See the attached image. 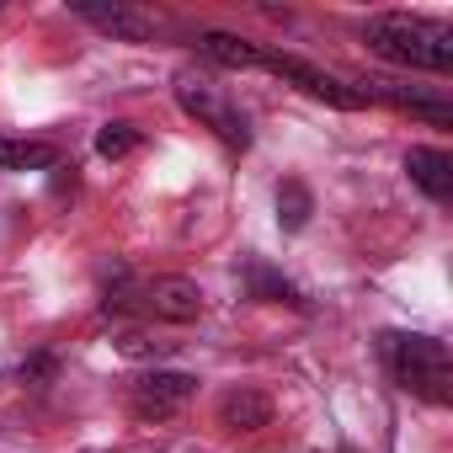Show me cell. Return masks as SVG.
<instances>
[{
	"label": "cell",
	"mask_w": 453,
	"mask_h": 453,
	"mask_svg": "<svg viewBox=\"0 0 453 453\" xmlns=\"http://www.w3.org/2000/svg\"><path fill=\"white\" fill-rule=\"evenodd\" d=\"M262 70H273V75H283L288 86H299L304 96H315V102H326V107H342V112H357V107H368L357 86H347V81H336L331 70H320V65H310V59H299V54H278V49H267V59H262Z\"/></svg>",
	"instance_id": "cell-4"
},
{
	"label": "cell",
	"mask_w": 453,
	"mask_h": 453,
	"mask_svg": "<svg viewBox=\"0 0 453 453\" xmlns=\"http://www.w3.org/2000/svg\"><path fill=\"white\" fill-rule=\"evenodd\" d=\"M278 219H283V230H304V219H310V192L299 181H283L278 187Z\"/></svg>",
	"instance_id": "cell-15"
},
{
	"label": "cell",
	"mask_w": 453,
	"mask_h": 453,
	"mask_svg": "<svg viewBox=\"0 0 453 453\" xmlns=\"http://www.w3.org/2000/svg\"><path fill=\"white\" fill-rule=\"evenodd\" d=\"M91 453H112V448H91Z\"/></svg>",
	"instance_id": "cell-17"
},
{
	"label": "cell",
	"mask_w": 453,
	"mask_h": 453,
	"mask_svg": "<svg viewBox=\"0 0 453 453\" xmlns=\"http://www.w3.org/2000/svg\"><path fill=\"white\" fill-rule=\"evenodd\" d=\"M70 12L86 17L91 27L123 38V43H144V38H155V17H144V12H134V6H96V0H75Z\"/></svg>",
	"instance_id": "cell-7"
},
{
	"label": "cell",
	"mask_w": 453,
	"mask_h": 453,
	"mask_svg": "<svg viewBox=\"0 0 453 453\" xmlns=\"http://www.w3.org/2000/svg\"><path fill=\"white\" fill-rule=\"evenodd\" d=\"M139 310L155 315V320H165V326H187V320L203 315V288L192 278H176V273L171 278H150L139 288Z\"/></svg>",
	"instance_id": "cell-6"
},
{
	"label": "cell",
	"mask_w": 453,
	"mask_h": 453,
	"mask_svg": "<svg viewBox=\"0 0 453 453\" xmlns=\"http://www.w3.org/2000/svg\"><path fill=\"white\" fill-rule=\"evenodd\" d=\"M49 165H59V150L54 144L6 139V134H0V171H49Z\"/></svg>",
	"instance_id": "cell-12"
},
{
	"label": "cell",
	"mask_w": 453,
	"mask_h": 453,
	"mask_svg": "<svg viewBox=\"0 0 453 453\" xmlns=\"http://www.w3.org/2000/svg\"><path fill=\"white\" fill-rule=\"evenodd\" d=\"M357 91H363V102H389V107H400V112L432 118V123H448V118H453V107H448V102L421 96V91H411V86H400V81H363Z\"/></svg>",
	"instance_id": "cell-8"
},
{
	"label": "cell",
	"mask_w": 453,
	"mask_h": 453,
	"mask_svg": "<svg viewBox=\"0 0 453 453\" xmlns=\"http://www.w3.org/2000/svg\"><path fill=\"white\" fill-rule=\"evenodd\" d=\"M379 352H384L389 379L405 395H416L426 405H453V357H448V342L421 336V331H384Z\"/></svg>",
	"instance_id": "cell-2"
},
{
	"label": "cell",
	"mask_w": 453,
	"mask_h": 453,
	"mask_svg": "<svg viewBox=\"0 0 453 453\" xmlns=\"http://www.w3.org/2000/svg\"><path fill=\"white\" fill-rule=\"evenodd\" d=\"M246 278H251V294H257V299H283V304H294V310H304V294H299V288H294L288 278H278L273 267H262V262H251V273H246Z\"/></svg>",
	"instance_id": "cell-13"
},
{
	"label": "cell",
	"mask_w": 453,
	"mask_h": 453,
	"mask_svg": "<svg viewBox=\"0 0 453 453\" xmlns=\"http://www.w3.org/2000/svg\"><path fill=\"white\" fill-rule=\"evenodd\" d=\"M273 421V400L262 389H230L219 400V426H230V432H262Z\"/></svg>",
	"instance_id": "cell-11"
},
{
	"label": "cell",
	"mask_w": 453,
	"mask_h": 453,
	"mask_svg": "<svg viewBox=\"0 0 453 453\" xmlns=\"http://www.w3.org/2000/svg\"><path fill=\"white\" fill-rule=\"evenodd\" d=\"M192 395H197V379H192V373H176V368H150V373H139V379L128 384V405H134L139 421H165V416H176Z\"/></svg>",
	"instance_id": "cell-5"
},
{
	"label": "cell",
	"mask_w": 453,
	"mask_h": 453,
	"mask_svg": "<svg viewBox=\"0 0 453 453\" xmlns=\"http://www.w3.org/2000/svg\"><path fill=\"white\" fill-rule=\"evenodd\" d=\"M176 102H181L187 118L208 123L230 150H246V144H251V123H246V112L230 102V91H224L213 75H203V70H181V75H176Z\"/></svg>",
	"instance_id": "cell-3"
},
{
	"label": "cell",
	"mask_w": 453,
	"mask_h": 453,
	"mask_svg": "<svg viewBox=\"0 0 453 453\" xmlns=\"http://www.w3.org/2000/svg\"><path fill=\"white\" fill-rule=\"evenodd\" d=\"M405 171H411V181H416L432 203H448V197H453V155H448V150H411V155H405Z\"/></svg>",
	"instance_id": "cell-9"
},
{
	"label": "cell",
	"mask_w": 453,
	"mask_h": 453,
	"mask_svg": "<svg viewBox=\"0 0 453 453\" xmlns=\"http://www.w3.org/2000/svg\"><path fill=\"white\" fill-rule=\"evenodd\" d=\"M165 347H171V342H150L144 331H123V336H118V352H123V357H150V352H165Z\"/></svg>",
	"instance_id": "cell-16"
},
{
	"label": "cell",
	"mask_w": 453,
	"mask_h": 453,
	"mask_svg": "<svg viewBox=\"0 0 453 453\" xmlns=\"http://www.w3.org/2000/svg\"><path fill=\"white\" fill-rule=\"evenodd\" d=\"M139 150V128L134 123H102L96 128V155L102 160H123V155H134Z\"/></svg>",
	"instance_id": "cell-14"
},
{
	"label": "cell",
	"mask_w": 453,
	"mask_h": 453,
	"mask_svg": "<svg viewBox=\"0 0 453 453\" xmlns=\"http://www.w3.org/2000/svg\"><path fill=\"white\" fill-rule=\"evenodd\" d=\"M363 43H368V54H379L389 65H405V70H426V75L453 70V27L426 22V17H405V12L368 17Z\"/></svg>",
	"instance_id": "cell-1"
},
{
	"label": "cell",
	"mask_w": 453,
	"mask_h": 453,
	"mask_svg": "<svg viewBox=\"0 0 453 453\" xmlns=\"http://www.w3.org/2000/svg\"><path fill=\"white\" fill-rule=\"evenodd\" d=\"M197 54L213 59V65H224V70H262V59H267L262 43L235 38V33H203L197 38Z\"/></svg>",
	"instance_id": "cell-10"
}]
</instances>
